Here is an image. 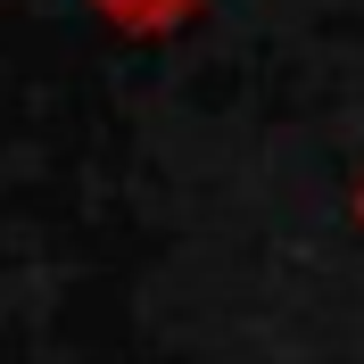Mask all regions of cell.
<instances>
[{"label": "cell", "mask_w": 364, "mask_h": 364, "mask_svg": "<svg viewBox=\"0 0 364 364\" xmlns=\"http://www.w3.org/2000/svg\"><path fill=\"white\" fill-rule=\"evenodd\" d=\"M108 25H124V33H166V25H182L199 0H91Z\"/></svg>", "instance_id": "1"}, {"label": "cell", "mask_w": 364, "mask_h": 364, "mask_svg": "<svg viewBox=\"0 0 364 364\" xmlns=\"http://www.w3.org/2000/svg\"><path fill=\"white\" fill-rule=\"evenodd\" d=\"M356 215H364V199H356Z\"/></svg>", "instance_id": "2"}]
</instances>
